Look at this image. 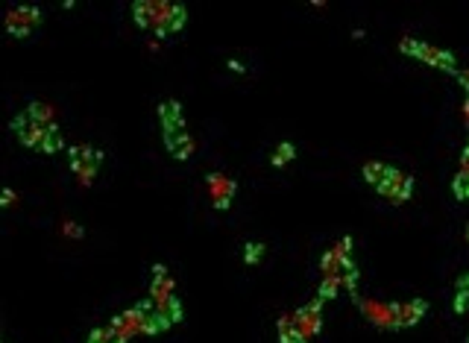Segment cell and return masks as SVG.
<instances>
[{"instance_id":"6da1fadb","label":"cell","mask_w":469,"mask_h":343,"mask_svg":"<svg viewBox=\"0 0 469 343\" xmlns=\"http://www.w3.org/2000/svg\"><path fill=\"white\" fill-rule=\"evenodd\" d=\"M42 18L44 15L39 6H15V9H9V15H6V33L15 35V39H30L33 27H39Z\"/></svg>"},{"instance_id":"7a4b0ae2","label":"cell","mask_w":469,"mask_h":343,"mask_svg":"<svg viewBox=\"0 0 469 343\" xmlns=\"http://www.w3.org/2000/svg\"><path fill=\"white\" fill-rule=\"evenodd\" d=\"M381 197L385 200H390L393 205H402V203H408L411 200V194H414V176H408V174H399L396 167L390 170V176L381 182V185L376 188Z\"/></svg>"},{"instance_id":"3957f363","label":"cell","mask_w":469,"mask_h":343,"mask_svg":"<svg viewBox=\"0 0 469 343\" xmlns=\"http://www.w3.org/2000/svg\"><path fill=\"white\" fill-rule=\"evenodd\" d=\"M185 6L179 3H158V15H156V27L153 33L158 35V39H165V35L170 33H179L185 27Z\"/></svg>"},{"instance_id":"277c9868","label":"cell","mask_w":469,"mask_h":343,"mask_svg":"<svg viewBox=\"0 0 469 343\" xmlns=\"http://www.w3.org/2000/svg\"><path fill=\"white\" fill-rule=\"evenodd\" d=\"M44 129H47V127H39L35 120H30L24 112L12 118V132H15V138H18L24 147H30V150H39V147H42Z\"/></svg>"},{"instance_id":"5b68a950","label":"cell","mask_w":469,"mask_h":343,"mask_svg":"<svg viewBox=\"0 0 469 343\" xmlns=\"http://www.w3.org/2000/svg\"><path fill=\"white\" fill-rule=\"evenodd\" d=\"M158 120H162V129H165V141L182 136V132H185V118H182V106H179V100H165V103H158Z\"/></svg>"},{"instance_id":"8992f818","label":"cell","mask_w":469,"mask_h":343,"mask_svg":"<svg viewBox=\"0 0 469 343\" xmlns=\"http://www.w3.org/2000/svg\"><path fill=\"white\" fill-rule=\"evenodd\" d=\"M416 59H419V62H425V65H431V68H437V71H449V73H454V53L443 50V47H434V44L419 41Z\"/></svg>"},{"instance_id":"52a82bcc","label":"cell","mask_w":469,"mask_h":343,"mask_svg":"<svg viewBox=\"0 0 469 343\" xmlns=\"http://www.w3.org/2000/svg\"><path fill=\"white\" fill-rule=\"evenodd\" d=\"M320 308H323V299H314L311 305H305V308H300L293 314V320L300 323V328H302V335L311 340L314 335H320V326H323V317H320Z\"/></svg>"},{"instance_id":"ba28073f","label":"cell","mask_w":469,"mask_h":343,"mask_svg":"<svg viewBox=\"0 0 469 343\" xmlns=\"http://www.w3.org/2000/svg\"><path fill=\"white\" fill-rule=\"evenodd\" d=\"M425 311H428L425 299H411V302L399 305V308H396V320H393V328H411V326H416L425 317Z\"/></svg>"},{"instance_id":"9c48e42d","label":"cell","mask_w":469,"mask_h":343,"mask_svg":"<svg viewBox=\"0 0 469 343\" xmlns=\"http://www.w3.org/2000/svg\"><path fill=\"white\" fill-rule=\"evenodd\" d=\"M156 15H158V3H156V0H135V3H132V21L138 24L141 30L153 33Z\"/></svg>"},{"instance_id":"30bf717a","label":"cell","mask_w":469,"mask_h":343,"mask_svg":"<svg viewBox=\"0 0 469 343\" xmlns=\"http://www.w3.org/2000/svg\"><path fill=\"white\" fill-rule=\"evenodd\" d=\"M208 188H212V194H214V205L217 208H229V203L234 197V182L232 179L214 174V176H208Z\"/></svg>"},{"instance_id":"8fae6325","label":"cell","mask_w":469,"mask_h":343,"mask_svg":"<svg viewBox=\"0 0 469 343\" xmlns=\"http://www.w3.org/2000/svg\"><path fill=\"white\" fill-rule=\"evenodd\" d=\"M153 305L158 308V314H162L165 320H170V326H176V323L182 320V305H179V299L174 297V293H167V297L153 299Z\"/></svg>"},{"instance_id":"7c38bea8","label":"cell","mask_w":469,"mask_h":343,"mask_svg":"<svg viewBox=\"0 0 469 343\" xmlns=\"http://www.w3.org/2000/svg\"><path fill=\"white\" fill-rule=\"evenodd\" d=\"M129 340V335L127 332H120L118 326H112V323H106V326H97L94 332L89 335V343H127Z\"/></svg>"},{"instance_id":"4fadbf2b","label":"cell","mask_w":469,"mask_h":343,"mask_svg":"<svg viewBox=\"0 0 469 343\" xmlns=\"http://www.w3.org/2000/svg\"><path fill=\"white\" fill-rule=\"evenodd\" d=\"M279 343H308V337L302 335V328L293 317H282L279 320Z\"/></svg>"},{"instance_id":"5bb4252c","label":"cell","mask_w":469,"mask_h":343,"mask_svg":"<svg viewBox=\"0 0 469 343\" xmlns=\"http://www.w3.org/2000/svg\"><path fill=\"white\" fill-rule=\"evenodd\" d=\"M24 115H27L30 120H35L39 127H50V124H53V109L47 106V103H42V100L27 103V109H24Z\"/></svg>"},{"instance_id":"9a60e30c","label":"cell","mask_w":469,"mask_h":343,"mask_svg":"<svg viewBox=\"0 0 469 343\" xmlns=\"http://www.w3.org/2000/svg\"><path fill=\"white\" fill-rule=\"evenodd\" d=\"M165 144H167L170 156L179 158V162H185V158H188V156L194 153V138L188 136V132H182V136H176V138H167Z\"/></svg>"},{"instance_id":"2e32d148","label":"cell","mask_w":469,"mask_h":343,"mask_svg":"<svg viewBox=\"0 0 469 343\" xmlns=\"http://www.w3.org/2000/svg\"><path fill=\"white\" fill-rule=\"evenodd\" d=\"M390 165H385V162H367L364 165V170H361V174H364V182H369V185H381V182H385L387 176H390Z\"/></svg>"},{"instance_id":"e0dca14e","label":"cell","mask_w":469,"mask_h":343,"mask_svg":"<svg viewBox=\"0 0 469 343\" xmlns=\"http://www.w3.org/2000/svg\"><path fill=\"white\" fill-rule=\"evenodd\" d=\"M62 150V129L56 127V124H50L44 129V141H42V147H39V153H44V156H53V153H59Z\"/></svg>"},{"instance_id":"ac0fdd59","label":"cell","mask_w":469,"mask_h":343,"mask_svg":"<svg viewBox=\"0 0 469 343\" xmlns=\"http://www.w3.org/2000/svg\"><path fill=\"white\" fill-rule=\"evenodd\" d=\"M340 276H323V285H320V293L317 297L323 299V302H329V299H338V293H340Z\"/></svg>"},{"instance_id":"d6986e66","label":"cell","mask_w":469,"mask_h":343,"mask_svg":"<svg viewBox=\"0 0 469 343\" xmlns=\"http://www.w3.org/2000/svg\"><path fill=\"white\" fill-rule=\"evenodd\" d=\"M97 167H100V162H85V165H80L73 174H77V179H80V185H91V179L97 176Z\"/></svg>"},{"instance_id":"ffe728a7","label":"cell","mask_w":469,"mask_h":343,"mask_svg":"<svg viewBox=\"0 0 469 343\" xmlns=\"http://www.w3.org/2000/svg\"><path fill=\"white\" fill-rule=\"evenodd\" d=\"M454 197L469 200V170H461V174L454 176Z\"/></svg>"},{"instance_id":"44dd1931","label":"cell","mask_w":469,"mask_h":343,"mask_svg":"<svg viewBox=\"0 0 469 343\" xmlns=\"http://www.w3.org/2000/svg\"><path fill=\"white\" fill-rule=\"evenodd\" d=\"M293 153H296V150H293V144H279V147H276V153H273V165H276V167L288 165L291 158H293Z\"/></svg>"},{"instance_id":"7402d4cb","label":"cell","mask_w":469,"mask_h":343,"mask_svg":"<svg viewBox=\"0 0 469 343\" xmlns=\"http://www.w3.org/2000/svg\"><path fill=\"white\" fill-rule=\"evenodd\" d=\"M246 252H243V261L246 264H258V261H261V255H264V247H261V243H246V247H243Z\"/></svg>"},{"instance_id":"603a6c76","label":"cell","mask_w":469,"mask_h":343,"mask_svg":"<svg viewBox=\"0 0 469 343\" xmlns=\"http://www.w3.org/2000/svg\"><path fill=\"white\" fill-rule=\"evenodd\" d=\"M399 50H402L405 56H414V59H416V50H419V39H405V41L399 44Z\"/></svg>"},{"instance_id":"cb8c5ba5","label":"cell","mask_w":469,"mask_h":343,"mask_svg":"<svg viewBox=\"0 0 469 343\" xmlns=\"http://www.w3.org/2000/svg\"><path fill=\"white\" fill-rule=\"evenodd\" d=\"M466 302H469V293H466V290H461V293H458V299H454V311L463 314V311H466Z\"/></svg>"},{"instance_id":"d4e9b609","label":"cell","mask_w":469,"mask_h":343,"mask_svg":"<svg viewBox=\"0 0 469 343\" xmlns=\"http://www.w3.org/2000/svg\"><path fill=\"white\" fill-rule=\"evenodd\" d=\"M458 80H461V85H463V91L469 94V71H461V73H458Z\"/></svg>"},{"instance_id":"484cf974","label":"cell","mask_w":469,"mask_h":343,"mask_svg":"<svg viewBox=\"0 0 469 343\" xmlns=\"http://www.w3.org/2000/svg\"><path fill=\"white\" fill-rule=\"evenodd\" d=\"M3 200H6V203H3V205H12V203H15V194H12V191H9V188H6V194H3Z\"/></svg>"},{"instance_id":"4316f807","label":"cell","mask_w":469,"mask_h":343,"mask_svg":"<svg viewBox=\"0 0 469 343\" xmlns=\"http://www.w3.org/2000/svg\"><path fill=\"white\" fill-rule=\"evenodd\" d=\"M466 238H469V229H466Z\"/></svg>"},{"instance_id":"83f0119b","label":"cell","mask_w":469,"mask_h":343,"mask_svg":"<svg viewBox=\"0 0 469 343\" xmlns=\"http://www.w3.org/2000/svg\"><path fill=\"white\" fill-rule=\"evenodd\" d=\"M466 71H469V68H466Z\"/></svg>"}]
</instances>
